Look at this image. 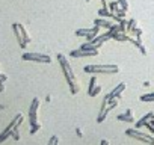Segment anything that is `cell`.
<instances>
[{"instance_id": "f1b7e54d", "label": "cell", "mask_w": 154, "mask_h": 145, "mask_svg": "<svg viewBox=\"0 0 154 145\" xmlns=\"http://www.w3.org/2000/svg\"><path fill=\"white\" fill-rule=\"evenodd\" d=\"M100 145H109V140H106V139H103V140H101V143H100Z\"/></svg>"}, {"instance_id": "83f0119b", "label": "cell", "mask_w": 154, "mask_h": 145, "mask_svg": "<svg viewBox=\"0 0 154 145\" xmlns=\"http://www.w3.org/2000/svg\"><path fill=\"white\" fill-rule=\"evenodd\" d=\"M109 0H101V5H103V8H109Z\"/></svg>"}, {"instance_id": "8fae6325", "label": "cell", "mask_w": 154, "mask_h": 145, "mask_svg": "<svg viewBox=\"0 0 154 145\" xmlns=\"http://www.w3.org/2000/svg\"><path fill=\"white\" fill-rule=\"evenodd\" d=\"M124 89H125V83L121 82V83H118V85H116V86H115V88L106 95V98H107V100H116V98L124 92Z\"/></svg>"}, {"instance_id": "9c48e42d", "label": "cell", "mask_w": 154, "mask_h": 145, "mask_svg": "<svg viewBox=\"0 0 154 145\" xmlns=\"http://www.w3.org/2000/svg\"><path fill=\"white\" fill-rule=\"evenodd\" d=\"M98 32H100V27L94 26L92 29H79V30H75V35L77 36H85V38H88V41H91L95 36H98Z\"/></svg>"}, {"instance_id": "52a82bcc", "label": "cell", "mask_w": 154, "mask_h": 145, "mask_svg": "<svg viewBox=\"0 0 154 145\" xmlns=\"http://www.w3.org/2000/svg\"><path fill=\"white\" fill-rule=\"evenodd\" d=\"M24 60H32V62H39V63H50L51 59L48 54H42V53H24L23 54Z\"/></svg>"}, {"instance_id": "f546056e", "label": "cell", "mask_w": 154, "mask_h": 145, "mask_svg": "<svg viewBox=\"0 0 154 145\" xmlns=\"http://www.w3.org/2000/svg\"><path fill=\"white\" fill-rule=\"evenodd\" d=\"M75 131H77V136H82V130H80V128H77Z\"/></svg>"}, {"instance_id": "8992f818", "label": "cell", "mask_w": 154, "mask_h": 145, "mask_svg": "<svg viewBox=\"0 0 154 145\" xmlns=\"http://www.w3.org/2000/svg\"><path fill=\"white\" fill-rule=\"evenodd\" d=\"M21 121H23V115H21V113H18V115H17V116L11 121V124H9V125H8V127H6V128L2 131V133H0V143L5 142V140H6L9 136H12V131H14V130H15V128H17L20 124H21Z\"/></svg>"}, {"instance_id": "5b68a950", "label": "cell", "mask_w": 154, "mask_h": 145, "mask_svg": "<svg viewBox=\"0 0 154 145\" xmlns=\"http://www.w3.org/2000/svg\"><path fill=\"white\" fill-rule=\"evenodd\" d=\"M12 29H14V32H15V36H17L18 44L24 48V47L30 42V36H29V33L26 32V29H24L23 24H20V23H14V24H12Z\"/></svg>"}, {"instance_id": "ba28073f", "label": "cell", "mask_w": 154, "mask_h": 145, "mask_svg": "<svg viewBox=\"0 0 154 145\" xmlns=\"http://www.w3.org/2000/svg\"><path fill=\"white\" fill-rule=\"evenodd\" d=\"M38 109H39V100L33 98L32 104H30V109H29V122H30L32 127L38 125Z\"/></svg>"}, {"instance_id": "d4e9b609", "label": "cell", "mask_w": 154, "mask_h": 145, "mask_svg": "<svg viewBox=\"0 0 154 145\" xmlns=\"http://www.w3.org/2000/svg\"><path fill=\"white\" fill-rule=\"evenodd\" d=\"M100 91H101V86H97L94 91H92V94H91V97H95L97 94H100Z\"/></svg>"}, {"instance_id": "277c9868", "label": "cell", "mask_w": 154, "mask_h": 145, "mask_svg": "<svg viewBox=\"0 0 154 145\" xmlns=\"http://www.w3.org/2000/svg\"><path fill=\"white\" fill-rule=\"evenodd\" d=\"M116 106H118V100H107V98L104 97V100H103V103H101L100 113H98V116H97V122L101 124V122L106 119V116L109 115V112H110L113 107H116Z\"/></svg>"}, {"instance_id": "4dcf8cb0", "label": "cell", "mask_w": 154, "mask_h": 145, "mask_svg": "<svg viewBox=\"0 0 154 145\" xmlns=\"http://www.w3.org/2000/svg\"><path fill=\"white\" fill-rule=\"evenodd\" d=\"M149 122H152V124H154V116H152V119H151V121H149Z\"/></svg>"}, {"instance_id": "5bb4252c", "label": "cell", "mask_w": 154, "mask_h": 145, "mask_svg": "<svg viewBox=\"0 0 154 145\" xmlns=\"http://www.w3.org/2000/svg\"><path fill=\"white\" fill-rule=\"evenodd\" d=\"M94 24L98 26V27H104V29H107V30L113 27V23H112V21H109L107 18H101V17L97 18V20L94 21Z\"/></svg>"}, {"instance_id": "ffe728a7", "label": "cell", "mask_w": 154, "mask_h": 145, "mask_svg": "<svg viewBox=\"0 0 154 145\" xmlns=\"http://www.w3.org/2000/svg\"><path fill=\"white\" fill-rule=\"evenodd\" d=\"M118 2V5H119V8L121 9H124V11H127L128 9V3H127V0H116Z\"/></svg>"}, {"instance_id": "3957f363", "label": "cell", "mask_w": 154, "mask_h": 145, "mask_svg": "<svg viewBox=\"0 0 154 145\" xmlns=\"http://www.w3.org/2000/svg\"><path fill=\"white\" fill-rule=\"evenodd\" d=\"M125 134L128 137H133L136 140H140L143 143H148V145H154V136H151L149 133H143L140 131L139 128H127L125 130Z\"/></svg>"}, {"instance_id": "1f68e13d", "label": "cell", "mask_w": 154, "mask_h": 145, "mask_svg": "<svg viewBox=\"0 0 154 145\" xmlns=\"http://www.w3.org/2000/svg\"><path fill=\"white\" fill-rule=\"evenodd\" d=\"M85 2H91V0H85Z\"/></svg>"}, {"instance_id": "ac0fdd59", "label": "cell", "mask_w": 154, "mask_h": 145, "mask_svg": "<svg viewBox=\"0 0 154 145\" xmlns=\"http://www.w3.org/2000/svg\"><path fill=\"white\" fill-rule=\"evenodd\" d=\"M109 9H110V12H113V14L119 9V5H118L116 0H113V2H110V3H109Z\"/></svg>"}, {"instance_id": "4fadbf2b", "label": "cell", "mask_w": 154, "mask_h": 145, "mask_svg": "<svg viewBox=\"0 0 154 145\" xmlns=\"http://www.w3.org/2000/svg\"><path fill=\"white\" fill-rule=\"evenodd\" d=\"M118 119H119V121H122V122H133V121H134L133 110H131V109H127V110H125V113L118 115Z\"/></svg>"}, {"instance_id": "4316f807", "label": "cell", "mask_w": 154, "mask_h": 145, "mask_svg": "<svg viewBox=\"0 0 154 145\" xmlns=\"http://www.w3.org/2000/svg\"><path fill=\"white\" fill-rule=\"evenodd\" d=\"M139 51H140V53H142L143 56L146 54V50H145V47H143V44H140V45H139Z\"/></svg>"}, {"instance_id": "cb8c5ba5", "label": "cell", "mask_w": 154, "mask_h": 145, "mask_svg": "<svg viewBox=\"0 0 154 145\" xmlns=\"http://www.w3.org/2000/svg\"><path fill=\"white\" fill-rule=\"evenodd\" d=\"M145 127H146V128L149 130V133H151V134L154 136V124H152V122H148V124H146Z\"/></svg>"}, {"instance_id": "6da1fadb", "label": "cell", "mask_w": 154, "mask_h": 145, "mask_svg": "<svg viewBox=\"0 0 154 145\" xmlns=\"http://www.w3.org/2000/svg\"><path fill=\"white\" fill-rule=\"evenodd\" d=\"M57 60H59L60 68H62V71H63V76H65V79H66V82H68V85H69L71 94H77V92L80 91V85H79V80H77V77H75V74H74V71H72V68H71V65H69L66 56L62 54V53H57Z\"/></svg>"}, {"instance_id": "7402d4cb", "label": "cell", "mask_w": 154, "mask_h": 145, "mask_svg": "<svg viewBox=\"0 0 154 145\" xmlns=\"http://www.w3.org/2000/svg\"><path fill=\"white\" fill-rule=\"evenodd\" d=\"M115 15H116V17H118V18H119V20H122V18H124V17H125V11H124V9H121V8H119V9H118V11H116V12H115Z\"/></svg>"}, {"instance_id": "7c38bea8", "label": "cell", "mask_w": 154, "mask_h": 145, "mask_svg": "<svg viewBox=\"0 0 154 145\" xmlns=\"http://www.w3.org/2000/svg\"><path fill=\"white\" fill-rule=\"evenodd\" d=\"M152 116H154V112H148V113H145V115L136 122V128H142V127H145V125L152 119Z\"/></svg>"}, {"instance_id": "d6986e66", "label": "cell", "mask_w": 154, "mask_h": 145, "mask_svg": "<svg viewBox=\"0 0 154 145\" xmlns=\"http://www.w3.org/2000/svg\"><path fill=\"white\" fill-rule=\"evenodd\" d=\"M134 29H136V20H134V18H131V20H128V21H127V30L133 32Z\"/></svg>"}, {"instance_id": "603a6c76", "label": "cell", "mask_w": 154, "mask_h": 145, "mask_svg": "<svg viewBox=\"0 0 154 145\" xmlns=\"http://www.w3.org/2000/svg\"><path fill=\"white\" fill-rule=\"evenodd\" d=\"M119 30H121V32H124V30H127V21H125L124 18H122V20L119 21Z\"/></svg>"}, {"instance_id": "9a60e30c", "label": "cell", "mask_w": 154, "mask_h": 145, "mask_svg": "<svg viewBox=\"0 0 154 145\" xmlns=\"http://www.w3.org/2000/svg\"><path fill=\"white\" fill-rule=\"evenodd\" d=\"M112 39H115V41H128L130 39V36H127L124 32H116V33H113V36H112Z\"/></svg>"}, {"instance_id": "44dd1931", "label": "cell", "mask_w": 154, "mask_h": 145, "mask_svg": "<svg viewBox=\"0 0 154 145\" xmlns=\"http://www.w3.org/2000/svg\"><path fill=\"white\" fill-rule=\"evenodd\" d=\"M47 145H59V137L57 136H51Z\"/></svg>"}, {"instance_id": "e0dca14e", "label": "cell", "mask_w": 154, "mask_h": 145, "mask_svg": "<svg viewBox=\"0 0 154 145\" xmlns=\"http://www.w3.org/2000/svg\"><path fill=\"white\" fill-rule=\"evenodd\" d=\"M140 101H146V103H151V101H154V92L140 95Z\"/></svg>"}, {"instance_id": "7a4b0ae2", "label": "cell", "mask_w": 154, "mask_h": 145, "mask_svg": "<svg viewBox=\"0 0 154 145\" xmlns=\"http://www.w3.org/2000/svg\"><path fill=\"white\" fill-rule=\"evenodd\" d=\"M119 71V66L115 63H106V65H86L85 72L91 74H115Z\"/></svg>"}, {"instance_id": "30bf717a", "label": "cell", "mask_w": 154, "mask_h": 145, "mask_svg": "<svg viewBox=\"0 0 154 145\" xmlns=\"http://www.w3.org/2000/svg\"><path fill=\"white\" fill-rule=\"evenodd\" d=\"M98 54V50H83V48H77V50H72L71 51V57H92V56H97Z\"/></svg>"}, {"instance_id": "2e32d148", "label": "cell", "mask_w": 154, "mask_h": 145, "mask_svg": "<svg viewBox=\"0 0 154 145\" xmlns=\"http://www.w3.org/2000/svg\"><path fill=\"white\" fill-rule=\"evenodd\" d=\"M97 86H98V85H97V77H95V76H92V77H91V80H89V88H88V94L91 95V94H92V91H94V89H95Z\"/></svg>"}, {"instance_id": "484cf974", "label": "cell", "mask_w": 154, "mask_h": 145, "mask_svg": "<svg viewBox=\"0 0 154 145\" xmlns=\"http://www.w3.org/2000/svg\"><path fill=\"white\" fill-rule=\"evenodd\" d=\"M12 136H14V139H20V134H18V127L12 131Z\"/></svg>"}]
</instances>
